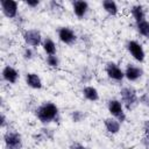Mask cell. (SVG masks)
Wrapping results in <instances>:
<instances>
[{
    "label": "cell",
    "mask_w": 149,
    "mask_h": 149,
    "mask_svg": "<svg viewBox=\"0 0 149 149\" xmlns=\"http://www.w3.org/2000/svg\"><path fill=\"white\" fill-rule=\"evenodd\" d=\"M36 118L42 122V123H49L51 121H56L58 120L59 116V111L58 107L51 102V101H45L43 104H41L37 108H36Z\"/></svg>",
    "instance_id": "6da1fadb"
},
{
    "label": "cell",
    "mask_w": 149,
    "mask_h": 149,
    "mask_svg": "<svg viewBox=\"0 0 149 149\" xmlns=\"http://www.w3.org/2000/svg\"><path fill=\"white\" fill-rule=\"evenodd\" d=\"M120 95H121V102L122 105L128 109L132 111L134 109L137 104H139V98H137V93L133 87L126 86L122 87L120 91Z\"/></svg>",
    "instance_id": "7a4b0ae2"
},
{
    "label": "cell",
    "mask_w": 149,
    "mask_h": 149,
    "mask_svg": "<svg viewBox=\"0 0 149 149\" xmlns=\"http://www.w3.org/2000/svg\"><path fill=\"white\" fill-rule=\"evenodd\" d=\"M5 149H22V137L16 130H6L3 134Z\"/></svg>",
    "instance_id": "3957f363"
},
{
    "label": "cell",
    "mask_w": 149,
    "mask_h": 149,
    "mask_svg": "<svg viewBox=\"0 0 149 149\" xmlns=\"http://www.w3.org/2000/svg\"><path fill=\"white\" fill-rule=\"evenodd\" d=\"M107 107H108V112L114 119H116L120 122H123L126 120V113L123 109V105L120 100H116V99L109 100Z\"/></svg>",
    "instance_id": "277c9868"
},
{
    "label": "cell",
    "mask_w": 149,
    "mask_h": 149,
    "mask_svg": "<svg viewBox=\"0 0 149 149\" xmlns=\"http://www.w3.org/2000/svg\"><path fill=\"white\" fill-rule=\"evenodd\" d=\"M23 40L27 45L29 47H37L40 45L42 41L41 33L37 29H27L23 31Z\"/></svg>",
    "instance_id": "5b68a950"
},
{
    "label": "cell",
    "mask_w": 149,
    "mask_h": 149,
    "mask_svg": "<svg viewBox=\"0 0 149 149\" xmlns=\"http://www.w3.org/2000/svg\"><path fill=\"white\" fill-rule=\"evenodd\" d=\"M127 49H128V51L130 52V55L133 56L134 59H136V61L140 62V63L144 61V58H146V52H144L142 45H141L137 41H134V40L129 41V42L127 43Z\"/></svg>",
    "instance_id": "8992f818"
},
{
    "label": "cell",
    "mask_w": 149,
    "mask_h": 149,
    "mask_svg": "<svg viewBox=\"0 0 149 149\" xmlns=\"http://www.w3.org/2000/svg\"><path fill=\"white\" fill-rule=\"evenodd\" d=\"M105 71L107 76L115 81H121L125 78V71H122L121 68L114 62H108L105 66Z\"/></svg>",
    "instance_id": "52a82bcc"
},
{
    "label": "cell",
    "mask_w": 149,
    "mask_h": 149,
    "mask_svg": "<svg viewBox=\"0 0 149 149\" xmlns=\"http://www.w3.org/2000/svg\"><path fill=\"white\" fill-rule=\"evenodd\" d=\"M1 10L3 15L8 19H13L17 15V2L13 0H1L0 1Z\"/></svg>",
    "instance_id": "ba28073f"
},
{
    "label": "cell",
    "mask_w": 149,
    "mask_h": 149,
    "mask_svg": "<svg viewBox=\"0 0 149 149\" xmlns=\"http://www.w3.org/2000/svg\"><path fill=\"white\" fill-rule=\"evenodd\" d=\"M58 38L61 40V42H63L64 44H73L77 40V35L76 33L69 28V27H61L58 29Z\"/></svg>",
    "instance_id": "9c48e42d"
},
{
    "label": "cell",
    "mask_w": 149,
    "mask_h": 149,
    "mask_svg": "<svg viewBox=\"0 0 149 149\" xmlns=\"http://www.w3.org/2000/svg\"><path fill=\"white\" fill-rule=\"evenodd\" d=\"M143 74V71L141 68L133 65V64H128L126 70H125V77L129 80V81H136L137 79H140Z\"/></svg>",
    "instance_id": "30bf717a"
},
{
    "label": "cell",
    "mask_w": 149,
    "mask_h": 149,
    "mask_svg": "<svg viewBox=\"0 0 149 149\" xmlns=\"http://www.w3.org/2000/svg\"><path fill=\"white\" fill-rule=\"evenodd\" d=\"M1 74H2V79L10 84H15L19 79V72L10 65H6L2 69Z\"/></svg>",
    "instance_id": "8fae6325"
},
{
    "label": "cell",
    "mask_w": 149,
    "mask_h": 149,
    "mask_svg": "<svg viewBox=\"0 0 149 149\" xmlns=\"http://www.w3.org/2000/svg\"><path fill=\"white\" fill-rule=\"evenodd\" d=\"M72 9H73V13L77 17L81 19L85 16V14L87 13V9H88V3L84 0H76L72 2Z\"/></svg>",
    "instance_id": "7c38bea8"
},
{
    "label": "cell",
    "mask_w": 149,
    "mask_h": 149,
    "mask_svg": "<svg viewBox=\"0 0 149 149\" xmlns=\"http://www.w3.org/2000/svg\"><path fill=\"white\" fill-rule=\"evenodd\" d=\"M26 83L29 87H31L34 90H40L42 87V80H41L40 76L34 72H29L26 74Z\"/></svg>",
    "instance_id": "4fadbf2b"
},
{
    "label": "cell",
    "mask_w": 149,
    "mask_h": 149,
    "mask_svg": "<svg viewBox=\"0 0 149 149\" xmlns=\"http://www.w3.org/2000/svg\"><path fill=\"white\" fill-rule=\"evenodd\" d=\"M104 125H105V128L107 129V132L111 133V134H116L120 130V121H118L113 116L112 118H106L105 121H104Z\"/></svg>",
    "instance_id": "5bb4252c"
},
{
    "label": "cell",
    "mask_w": 149,
    "mask_h": 149,
    "mask_svg": "<svg viewBox=\"0 0 149 149\" xmlns=\"http://www.w3.org/2000/svg\"><path fill=\"white\" fill-rule=\"evenodd\" d=\"M130 13L133 17L135 19L136 23H140L146 20V13H144V8L142 5H134L130 9Z\"/></svg>",
    "instance_id": "9a60e30c"
},
{
    "label": "cell",
    "mask_w": 149,
    "mask_h": 149,
    "mask_svg": "<svg viewBox=\"0 0 149 149\" xmlns=\"http://www.w3.org/2000/svg\"><path fill=\"white\" fill-rule=\"evenodd\" d=\"M42 47H43V50L45 51V54H47L48 56H50V55H56L57 48H56L55 42H54L50 37H47V38L43 40Z\"/></svg>",
    "instance_id": "2e32d148"
},
{
    "label": "cell",
    "mask_w": 149,
    "mask_h": 149,
    "mask_svg": "<svg viewBox=\"0 0 149 149\" xmlns=\"http://www.w3.org/2000/svg\"><path fill=\"white\" fill-rule=\"evenodd\" d=\"M83 94L84 97L90 100V101H97L99 99V93H98V90L93 86H86L84 87L83 90Z\"/></svg>",
    "instance_id": "e0dca14e"
},
{
    "label": "cell",
    "mask_w": 149,
    "mask_h": 149,
    "mask_svg": "<svg viewBox=\"0 0 149 149\" xmlns=\"http://www.w3.org/2000/svg\"><path fill=\"white\" fill-rule=\"evenodd\" d=\"M102 7H104V9L109 15H116L118 12H119V8H118L116 2L113 1V0H104L102 1Z\"/></svg>",
    "instance_id": "ac0fdd59"
},
{
    "label": "cell",
    "mask_w": 149,
    "mask_h": 149,
    "mask_svg": "<svg viewBox=\"0 0 149 149\" xmlns=\"http://www.w3.org/2000/svg\"><path fill=\"white\" fill-rule=\"evenodd\" d=\"M136 27H137L139 33H140L142 36L149 38V21L144 20V21H142V22H140V23H136Z\"/></svg>",
    "instance_id": "d6986e66"
},
{
    "label": "cell",
    "mask_w": 149,
    "mask_h": 149,
    "mask_svg": "<svg viewBox=\"0 0 149 149\" xmlns=\"http://www.w3.org/2000/svg\"><path fill=\"white\" fill-rule=\"evenodd\" d=\"M47 64L50 66V68H57L59 65V59L56 55H50V56H47Z\"/></svg>",
    "instance_id": "ffe728a7"
},
{
    "label": "cell",
    "mask_w": 149,
    "mask_h": 149,
    "mask_svg": "<svg viewBox=\"0 0 149 149\" xmlns=\"http://www.w3.org/2000/svg\"><path fill=\"white\" fill-rule=\"evenodd\" d=\"M83 118H84V114L80 111H73L71 113V119L73 122H79L83 120Z\"/></svg>",
    "instance_id": "44dd1931"
},
{
    "label": "cell",
    "mask_w": 149,
    "mask_h": 149,
    "mask_svg": "<svg viewBox=\"0 0 149 149\" xmlns=\"http://www.w3.org/2000/svg\"><path fill=\"white\" fill-rule=\"evenodd\" d=\"M23 57H24L26 59H31V58L34 57V51H33V49L29 48V47H27V48L24 49V51H23Z\"/></svg>",
    "instance_id": "7402d4cb"
},
{
    "label": "cell",
    "mask_w": 149,
    "mask_h": 149,
    "mask_svg": "<svg viewBox=\"0 0 149 149\" xmlns=\"http://www.w3.org/2000/svg\"><path fill=\"white\" fill-rule=\"evenodd\" d=\"M26 5L29 6V7H31V8H34V7H36V6L40 5V1L38 0H27L26 1Z\"/></svg>",
    "instance_id": "603a6c76"
},
{
    "label": "cell",
    "mask_w": 149,
    "mask_h": 149,
    "mask_svg": "<svg viewBox=\"0 0 149 149\" xmlns=\"http://www.w3.org/2000/svg\"><path fill=\"white\" fill-rule=\"evenodd\" d=\"M143 129H144V133H146V136L149 137V120H147L143 125Z\"/></svg>",
    "instance_id": "cb8c5ba5"
},
{
    "label": "cell",
    "mask_w": 149,
    "mask_h": 149,
    "mask_svg": "<svg viewBox=\"0 0 149 149\" xmlns=\"http://www.w3.org/2000/svg\"><path fill=\"white\" fill-rule=\"evenodd\" d=\"M71 149H88L87 147H84L83 144H80V143H73L72 146H71Z\"/></svg>",
    "instance_id": "d4e9b609"
},
{
    "label": "cell",
    "mask_w": 149,
    "mask_h": 149,
    "mask_svg": "<svg viewBox=\"0 0 149 149\" xmlns=\"http://www.w3.org/2000/svg\"><path fill=\"white\" fill-rule=\"evenodd\" d=\"M6 126V118H5V114L1 113V119H0V127H5Z\"/></svg>",
    "instance_id": "484cf974"
},
{
    "label": "cell",
    "mask_w": 149,
    "mask_h": 149,
    "mask_svg": "<svg viewBox=\"0 0 149 149\" xmlns=\"http://www.w3.org/2000/svg\"><path fill=\"white\" fill-rule=\"evenodd\" d=\"M148 148H149V144H148Z\"/></svg>",
    "instance_id": "4316f807"
}]
</instances>
